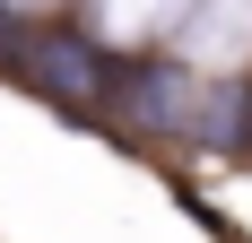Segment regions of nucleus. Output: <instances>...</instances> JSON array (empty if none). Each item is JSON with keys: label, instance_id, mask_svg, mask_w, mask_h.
<instances>
[{"label": "nucleus", "instance_id": "nucleus-2", "mask_svg": "<svg viewBox=\"0 0 252 243\" xmlns=\"http://www.w3.org/2000/svg\"><path fill=\"white\" fill-rule=\"evenodd\" d=\"M235 139H244V148H252V78H244V130H235Z\"/></svg>", "mask_w": 252, "mask_h": 243}, {"label": "nucleus", "instance_id": "nucleus-1", "mask_svg": "<svg viewBox=\"0 0 252 243\" xmlns=\"http://www.w3.org/2000/svg\"><path fill=\"white\" fill-rule=\"evenodd\" d=\"M0 70L18 87H44V96H104V61L78 26H9L0 18Z\"/></svg>", "mask_w": 252, "mask_h": 243}]
</instances>
